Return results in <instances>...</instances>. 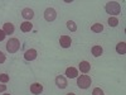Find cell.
Returning a JSON list of instances; mask_svg holds the SVG:
<instances>
[{"label": "cell", "mask_w": 126, "mask_h": 95, "mask_svg": "<svg viewBox=\"0 0 126 95\" xmlns=\"http://www.w3.org/2000/svg\"><path fill=\"white\" fill-rule=\"evenodd\" d=\"M105 9H106V12L111 15H117L121 13V6L117 1H109L106 4V6H105Z\"/></svg>", "instance_id": "cell-1"}, {"label": "cell", "mask_w": 126, "mask_h": 95, "mask_svg": "<svg viewBox=\"0 0 126 95\" xmlns=\"http://www.w3.org/2000/svg\"><path fill=\"white\" fill-rule=\"evenodd\" d=\"M20 48V42L16 38H10L6 43V51L9 53H15V52Z\"/></svg>", "instance_id": "cell-2"}, {"label": "cell", "mask_w": 126, "mask_h": 95, "mask_svg": "<svg viewBox=\"0 0 126 95\" xmlns=\"http://www.w3.org/2000/svg\"><path fill=\"white\" fill-rule=\"evenodd\" d=\"M91 82H92V80H91V77L88 75H81V76L77 77V86L79 89H87V88H90Z\"/></svg>", "instance_id": "cell-3"}, {"label": "cell", "mask_w": 126, "mask_h": 95, "mask_svg": "<svg viewBox=\"0 0 126 95\" xmlns=\"http://www.w3.org/2000/svg\"><path fill=\"white\" fill-rule=\"evenodd\" d=\"M57 18V13L53 8H47L44 12V19L47 22H53V20Z\"/></svg>", "instance_id": "cell-4"}, {"label": "cell", "mask_w": 126, "mask_h": 95, "mask_svg": "<svg viewBox=\"0 0 126 95\" xmlns=\"http://www.w3.org/2000/svg\"><path fill=\"white\" fill-rule=\"evenodd\" d=\"M71 43H72L71 37H68V36H61V38H59V45H61V47L68 48V47L71 46Z\"/></svg>", "instance_id": "cell-5"}, {"label": "cell", "mask_w": 126, "mask_h": 95, "mask_svg": "<svg viewBox=\"0 0 126 95\" xmlns=\"http://www.w3.org/2000/svg\"><path fill=\"white\" fill-rule=\"evenodd\" d=\"M24 58H25L27 61H33V60H35V58H37V51H35L34 48L28 49L25 53H24Z\"/></svg>", "instance_id": "cell-6"}, {"label": "cell", "mask_w": 126, "mask_h": 95, "mask_svg": "<svg viewBox=\"0 0 126 95\" xmlns=\"http://www.w3.org/2000/svg\"><path fill=\"white\" fill-rule=\"evenodd\" d=\"M56 85L59 88V89H64V88H67V80H66V77L64 76H57L56 77Z\"/></svg>", "instance_id": "cell-7"}, {"label": "cell", "mask_w": 126, "mask_h": 95, "mask_svg": "<svg viewBox=\"0 0 126 95\" xmlns=\"http://www.w3.org/2000/svg\"><path fill=\"white\" fill-rule=\"evenodd\" d=\"M42 91H43V86H42L39 82H34V84H32V85H30V93L38 95Z\"/></svg>", "instance_id": "cell-8"}, {"label": "cell", "mask_w": 126, "mask_h": 95, "mask_svg": "<svg viewBox=\"0 0 126 95\" xmlns=\"http://www.w3.org/2000/svg\"><path fill=\"white\" fill-rule=\"evenodd\" d=\"M22 17H23L24 19H27V20H30L32 18L34 17V12H33L30 8H25V9L22 10Z\"/></svg>", "instance_id": "cell-9"}, {"label": "cell", "mask_w": 126, "mask_h": 95, "mask_svg": "<svg viewBox=\"0 0 126 95\" xmlns=\"http://www.w3.org/2000/svg\"><path fill=\"white\" fill-rule=\"evenodd\" d=\"M66 76L69 77V79H76V77H78V71H77V69H75V67H68V69L66 70Z\"/></svg>", "instance_id": "cell-10"}, {"label": "cell", "mask_w": 126, "mask_h": 95, "mask_svg": "<svg viewBox=\"0 0 126 95\" xmlns=\"http://www.w3.org/2000/svg\"><path fill=\"white\" fill-rule=\"evenodd\" d=\"M79 70H81V72H83V73H87V72L91 70V65H90L87 61H81V63H79Z\"/></svg>", "instance_id": "cell-11"}, {"label": "cell", "mask_w": 126, "mask_h": 95, "mask_svg": "<svg viewBox=\"0 0 126 95\" xmlns=\"http://www.w3.org/2000/svg\"><path fill=\"white\" fill-rule=\"evenodd\" d=\"M3 30H4V33L8 36V34H13L14 33V24L12 23H5L4 27H3Z\"/></svg>", "instance_id": "cell-12"}, {"label": "cell", "mask_w": 126, "mask_h": 95, "mask_svg": "<svg viewBox=\"0 0 126 95\" xmlns=\"http://www.w3.org/2000/svg\"><path fill=\"white\" fill-rule=\"evenodd\" d=\"M91 51H92V55H93L94 57L101 56V55H102V52H103V49H102V47H101V46H93Z\"/></svg>", "instance_id": "cell-13"}, {"label": "cell", "mask_w": 126, "mask_h": 95, "mask_svg": "<svg viewBox=\"0 0 126 95\" xmlns=\"http://www.w3.org/2000/svg\"><path fill=\"white\" fill-rule=\"evenodd\" d=\"M32 28H33V24H32L30 22H23L22 24H20V29H22V32H30Z\"/></svg>", "instance_id": "cell-14"}, {"label": "cell", "mask_w": 126, "mask_h": 95, "mask_svg": "<svg viewBox=\"0 0 126 95\" xmlns=\"http://www.w3.org/2000/svg\"><path fill=\"white\" fill-rule=\"evenodd\" d=\"M116 51H117V53H120V55H125L126 53V43L125 42H120V43L116 46Z\"/></svg>", "instance_id": "cell-15"}, {"label": "cell", "mask_w": 126, "mask_h": 95, "mask_svg": "<svg viewBox=\"0 0 126 95\" xmlns=\"http://www.w3.org/2000/svg\"><path fill=\"white\" fill-rule=\"evenodd\" d=\"M91 30L94 32V33H101V32L103 30V25L101 23H94L92 27H91Z\"/></svg>", "instance_id": "cell-16"}, {"label": "cell", "mask_w": 126, "mask_h": 95, "mask_svg": "<svg viewBox=\"0 0 126 95\" xmlns=\"http://www.w3.org/2000/svg\"><path fill=\"white\" fill-rule=\"evenodd\" d=\"M67 28L71 30V32H76L77 30V25L75 22H72V20H68L67 22Z\"/></svg>", "instance_id": "cell-17"}, {"label": "cell", "mask_w": 126, "mask_h": 95, "mask_svg": "<svg viewBox=\"0 0 126 95\" xmlns=\"http://www.w3.org/2000/svg\"><path fill=\"white\" fill-rule=\"evenodd\" d=\"M119 24V19L115 18V17H110L109 18V25L110 27H116Z\"/></svg>", "instance_id": "cell-18"}, {"label": "cell", "mask_w": 126, "mask_h": 95, "mask_svg": "<svg viewBox=\"0 0 126 95\" xmlns=\"http://www.w3.org/2000/svg\"><path fill=\"white\" fill-rule=\"evenodd\" d=\"M0 81L1 82H8L9 81V76L6 73H0Z\"/></svg>", "instance_id": "cell-19"}, {"label": "cell", "mask_w": 126, "mask_h": 95, "mask_svg": "<svg viewBox=\"0 0 126 95\" xmlns=\"http://www.w3.org/2000/svg\"><path fill=\"white\" fill-rule=\"evenodd\" d=\"M92 95H105V94H103V91H102L100 88H96V89H93Z\"/></svg>", "instance_id": "cell-20"}, {"label": "cell", "mask_w": 126, "mask_h": 95, "mask_svg": "<svg viewBox=\"0 0 126 95\" xmlns=\"http://www.w3.org/2000/svg\"><path fill=\"white\" fill-rule=\"evenodd\" d=\"M5 62V55L0 51V63H4Z\"/></svg>", "instance_id": "cell-21"}, {"label": "cell", "mask_w": 126, "mask_h": 95, "mask_svg": "<svg viewBox=\"0 0 126 95\" xmlns=\"http://www.w3.org/2000/svg\"><path fill=\"white\" fill-rule=\"evenodd\" d=\"M5 33H4V30H0V42L1 41H4V38H5Z\"/></svg>", "instance_id": "cell-22"}, {"label": "cell", "mask_w": 126, "mask_h": 95, "mask_svg": "<svg viewBox=\"0 0 126 95\" xmlns=\"http://www.w3.org/2000/svg\"><path fill=\"white\" fill-rule=\"evenodd\" d=\"M5 90H6V85H0V93L5 91Z\"/></svg>", "instance_id": "cell-23"}, {"label": "cell", "mask_w": 126, "mask_h": 95, "mask_svg": "<svg viewBox=\"0 0 126 95\" xmlns=\"http://www.w3.org/2000/svg\"><path fill=\"white\" fill-rule=\"evenodd\" d=\"M67 95H76V94H73V93H68Z\"/></svg>", "instance_id": "cell-24"}, {"label": "cell", "mask_w": 126, "mask_h": 95, "mask_svg": "<svg viewBox=\"0 0 126 95\" xmlns=\"http://www.w3.org/2000/svg\"><path fill=\"white\" fill-rule=\"evenodd\" d=\"M5 95H10V94H5Z\"/></svg>", "instance_id": "cell-25"}]
</instances>
